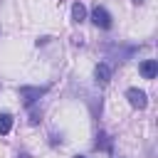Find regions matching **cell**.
Here are the masks:
<instances>
[{
	"label": "cell",
	"mask_w": 158,
	"mask_h": 158,
	"mask_svg": "<svg viewBox=\"0 0 158 158\" xmlns=\"http://www.w3.org/2000/svg\"><path fill=\"white\" fill-rule=\"evenodd\" d=\"M17 94H20V99H22L25 106H35V104L47 94V86H20Z\"/></svg>",
	"instance_id": "1"
},
{
	"label": "cell",
	"mask_w": 158,
	"mask_h": 158,
	"mask_svg": "<svg viewBox=\"0 0 158 158\" xmlns=\"http://www.w3.org/2000/svg\"><path fill=\"white\" fill-rule=\"evenodd\" d=\"M91 22H94L96 27H101V30H109V27H111V12H109L104 5H96V7L91 10Z\"/></svg>",
	"instance_id": "2"
},
{
	"label": "cell",
	"mask_w": 158,
	"mask_h": 158,
	"mask_svg": "<svg viewBox=\"0 0 158 158\" xmlns=\"http://www.w3.org/2000/svg\"><path fill=\"white\" fill-rule=\"evenodd\" d=\"M126 99H128V104H131L133 109H146V106H148V96H146V91L138 89V86L126 89Z\"/></svg>",
	"instance_id": "3"
},
{
	"label": "cell",
	"mask_w": 158,
	"mask_h": 158,
	"mask_svg": "<svg viewBox=\"0 0 158 158\" xmlns=\"http://www.w3.org/2000/svg\"><path fill=\"white\" fill-rule=\"evenodd\" d=\"M138 72H141L143 79H156V74H158V62H156V59H143V62L138 64Z\"/></svg>",
	"instance_id": "4"
},
{
	"label": "cell",
	"mask_w": 158,
	"mask_h": 158,
	"mask_svg": "<svg viewBox=\"0 0 158 158\" xmlns=\"http://www.w3.org/2000/svg\"><path fill=\"white\" fill-rule=\"evenodd\" d=\"M94 77H96V84H109V79H111V64H106V62H101V64H96V69H94Z\"/></svg>",
	"instance_id": "5"
},
{
	"label": "cell",
	"mask_w": 158,
	"mask_h": 158,
	"mask_svg": "<svg viewBox=\"0 0 158 158\" xmlns=\"http://www.w3.org/2000/svg\"><path fill=\"white\" fill-rule=\"evenodd\" d=\"M96 148H99V151H106V153L114 151V146H111V136H109L106 131H99V133H96Z\"/></svg>",
	"instance_id": "6"
},
{
	"label": "cell",
	"mask_w": 158,
	"mask_h": 158,
	"mask_svg": "<svg viewBox=\"0 0 158 158\" xmlns=\"http://www.w3.org/2000/svg\"><path fill=\"white\" fill-rule=\"evenodd\" d=\"M10 131H12V114L2 111L0 114V136H7Z\"/></svg>",
	"instance_id": "7"
},
{
	"label": "cell",
	"mask_w": 158,
	"mask_h": 158,
	"mask_svg": "<svg viewBox=\"0 0 158 158\" xmlns=\"http://www.w3.org/2000/svg\"><path fill=\"white\" fill-rule=\"evenodd\" d=\"M72 20H74V22H84V20H86V7H84L81 2H74V5H72Z\"/></svg>",
	"instance_id": "8"
},
{
	"label": "cell",
	"mask_w": 158,
	"mask_h": 158,
	"mask_svg": "<svg viewBox=\"0 0 158 158\" xmlns=\"http://www.w3.org/2000/svg\"><path fill=\"white\" fill-rule=\"evenodd\" d=\"M40 118H42V111H32V114H30V123H32V126L40 123Z\"/></svg>",
	"instance_id": "9"
},
{
	"label": "cell",
	"mask_w": 158,
	"mask_h": 158,
	"mask_svg": "<svg viewBox=\"0 0 158 158\" xmlns=\"http://www.w3.org/2000/svg\"><path fill=\"white\" fill-rule=\"evenodd\" d=\"M17 158H30V153H20V156H17Z\"/></svg>",
	"instance_id": "10"
},
{
	"label": "cell",
	"mask_w": 158,
	"mask_h": 158,
	"mask_svg": "<svg viewBox=\"0 0 158 158\" xmlns=\"http://www.w3.org/2000/svg\"><path fill=\"white\" fill-rule=\"evenodd\" d=\"M74 158H86V156H74Z\"/></svg>",
	"instance_id": "11"
}]
</instances>
